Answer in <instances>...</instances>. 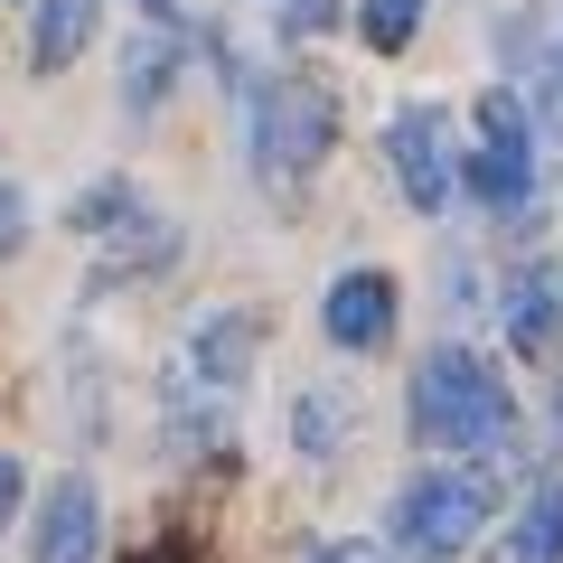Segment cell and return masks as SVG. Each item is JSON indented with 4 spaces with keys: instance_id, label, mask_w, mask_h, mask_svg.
<instances>
[{
    "instance_id": "cell-18",
    "label": "cell",
    "mask_w": 563,
    "mask_h": 563,
    "mask_svg": "<svg viewBox=\"0 0 563 563\" xmlns=\"http://www.w3.org/2000/svg\"><path fill=\"white\" fill-rule=\"evenodd\" d=\"M141 10H151V20H161V29H169V20H179V0H141Z\"/></svg>"
},
{
    "instance_id": "cell-4",
    "label": "cell",
    "mask_w": 563,
    "mask_h": 563,
    "mask_svg": "<svg viewBox=\"0 0 563 563\" xmlns=\"http://www.w3.org/2000/svg\"><path fill=\"white\" fill-rule=\"evenodd\" d=\"M461 188L479 207H526V188H536V122H526V103L517 95H488L479 103V151H470V169H461Z\"/></svg>"
},
{
    "instance_id": "cell-10",
    "label": "cell",
    "mask_w": 563,
    "mask_h": 563,
    "mask_svg": "<svg viewBox=\"0 0 563 563\" xmlns=\"http://www.w3.org/2000/svg\"><path fill=\"white\" fill-rule=\"evenodd\" d=\"M498 563H563V479H544L536 498H526L517 517H507Z\"/></svg>"
},
{
    "instance_id": "cell-1",
    "label": "cell",
    "mask_w": 563,
    "mask_h": 563,
    "mask_svg": "<svg viewBox=\"0 0 563 563\" xmlns=\"http://www.w3.org/2000/svg\"><path fill=\"white\" fill-rule=\"evenodd\" d=\"M413 432L432 451H507L517 442V404H507V376L470 347H432L413 366Z\"/></svg>"
},
{
    "instance_id": "cell-3",
    "label": "cell",
    "mask_w": 563,
    "mask_h": 563,
    "mask_svg": "<svg viewBox=\"0 0 563 563\" xmlns=\"http://www.w3.org/2000/svg\"><path fill=\"white\" fill-rule=\"evenodd\" d=\"M329 141H339V95L310 76H282L254 95V161L263 179H310L329 161Z\"/></svg>"
},
{
    "instance_id": "cell-20",
    "label": "cell",
    "mask_w": 563,
    "mask_h": 563,
    "mask_svg": "<svg viewBox=\"0 0 563 563\" xmlns=\"http://www.w3.org/2000/svg\"><path fill=\"white\" fill-rule=\"evenodd\" d=\"M554 442H563V385H554Z\"/></svg>"
},
{
    "instance_id": "cell-9",
    "label": "cell",
    "mask_w": 563,
    "mask_h": 563,
    "mask_svg": "<svg viewBox=\"0 0 563 563\" xmlns=\"http://www.w3.org/2000/svg\"><path fill=\"white\" fill-rule=\"evenodd\" d=\"M320 320H329V339H339V347H357V357H366V347L395 339V282H385V273H339Z\"/></svg>"
},
{
    "instance_id": "cell-7",
    "label": "cell",
    "mask_w": 563,
    "mask_h": 563,
    "mask_svg": "<svg viewBox=\"0 0 563 563\" xmlns=\"http://www.w3.org/2000/svg\"><path fill=\"white\" fill-rule=\"evenodd\" d=\"M498 329H507V347H517V357H554V339H563V282L544 273V263H517V273H507Z\"/></svg>"
},
{
    "instance_id": "cell-2",
    "label": "cell",
    "mask_w": 563,
    "mask_h": 563,
    "mask_svg": "<svg viewBox=\"0 0 563 563\" xmlns=\"http://www.w3.org/2000/svg\"><path fill=\"white\" fill-rule=\"evenodd\" d=\"M488 507H498L488 470H422V479L395 498V544H404L413 563H451V554L488 526Z\"/></svg>"
},
{
    "instance_id": "cell-15",
    "label": "cell",
    "mask_w": 563,
    "mask_h": 563,
    "mask_svg": "<svg viewBox=\"0 0 563 563\" xmlns=\"http://www.w3.org/2000/svg\"><path fill=\"white\" fill-rule=\"evenodd\" d=\"M20 517V461H10V451H0V526Z\"/></svg>"
},
{
    "instance_id": "cell-6",
    "label": "cell",
    "mask_w": 563,
    "mask_h": 563,
    "mask_svg": "<svg viewBox=\"0 0 563 563\" xmlns=\"http://www.w3.org/2000/svg\"><path fill=\"white\" fill-rule=\"evenodd\" d=\"M244 357H254V310H217V320L188 339L179 395H198V385H207V413H225V395L244 385Z\"/></svg>"
},
{
    "instance_id": "cell-14",
    "label": "cell",
    "mask_w": 563,
    "mask_h": 563,
    "mask_svg": "<svg viewBox=\"0 0 563 563\" xmlns=\"http://www.w3.org/2000/svg\"><path fill=\"white\" fill-rule=\"evenodd\" d=\"M29 244V198H20V179H0V254H20Z\"/></svg>"
},
{
    "instance_id": "cell-11",
    "label": "cell",
    "mask_w": 563,
    "mask_h": 563,
    "mask_svg": "<svg viewBox=\"0 0 563 563\" xmlns=\"http://www.w3.org/2000/svg\"><path fill=\"white\" fill-rule=\"evenodd\" d=\"M85 38H95V0H38V20H29V57L38 66L85 57Z\"/></svg>"
},
{
    "instance_id": "cell-13",
    "label": "cell",
    "mask_w": 563,
    "mask_h": 563,
    "mask_svg": "<svg viewBox=\"0 0 563 563\" xmlns=\"http://www.w3.org/2000/svg\"><path fill=\"white\" fill-rule=\"evenodd\" d=\"M413 29H422V0H366V10H357V38L376 47V57H404Z\"/></svg>"
},
{
    "instance_id": "cell-16",
    "label": "cell",
    "mask_w": 563,
    "mask_h": 563,
    "mask_svg": "<svg viewBox=\"0 0 563 563\" xmlns=\"http://www.w3.org/2000/svg\"><path fill=\"white\" fill-rule=\"evenodd\" d=\"M320 563H385V544H366V536L357 544H320Z\"/></svg>"
},
{
    "instance_id": "cell-12",
    "label": "cell",
    "mask_w": 563,
    "mask_h": 563,
    "mask_svg": "<svg viewBox=\"0 0 563 563\" xmlns=\"http://www.w3.org/2000/svg\"><path fill=\"white\" fill-rule=\"evenodd\" d=\"M169 76H179V47H169V38H141L132 57H122V103H161Z\"/></svg>"
},
{
    "instance_id": "cell-5",
    "label": "cell",
    "mask_w": 563,
    "mask_h": 563,
    "mask_svg": "<svg viewBox=\"0 0 563 563\" xmlns=\"http://www.w3.org/2000/svg\"><path fill=\"white\" fill-rule=\"evenodd\" d=\"M385 161H395V179H404V207H422V217H442L451 188H461V151H451V122L432 113V103H404V113L385 122Z\"/></svg>"
},
{
    "instance_id": "cell-8",
    "label": "cell",
    "mask_w": 563,
    "mask_h": 563,
    "mask_svg": "<svg viewBox=\"0 0 563 563\" xmlns=\"http://www.w3.org/2000/svg\"><path fill=\"white\" fill-rule=\"evenodd\" d=\"M95 544H103L95 479H57V498L38 507V536H29V563H95Z\"/></svg>"
},
{
    "instance_id": "cell-19",
    "label": "cell",
    "mask_w": 563,
    "mask_h": 563,
    "mask_svg": "<svg viewBox=\"0 0 563 563\" xmlns=\"http://www.w3.org/2000/svg\"><path fill=\"white\" fill-rule=\"evenodd\" d=\"M141 563H188V544H161V554H141Z\"/></svg>"
},
{
    "instance_id": "cell-17",
    "label": "cell",
    "mask_w": 563,
    "mask_h": 563,
    "mask_svg": "<svg viewBox=\"0 0 563 563\" xmlns=\"http://www.w3.org/2000/svg\"><path fill=\"white\" fill-rule=\"evenodd\" d=\"M320 20H329V0H291V38H310Z\"/></svg>"
}]
</instances>
